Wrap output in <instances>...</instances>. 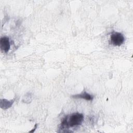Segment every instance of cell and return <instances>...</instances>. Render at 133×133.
<instances>
[{"instance_id":"obj_4","label":"cell","mask_w":133,"mask_h":133,"mask_svg":"<svg viewBox=\"0 0 133 133\" xmlns=\"http://www.w3.org/2000/svg\"><path fill=\"white\" fill-rule=\"evenodd\" d=\"M72 97L74 98L83 99H85V100H88V101L92 100L94 99V96L92 95H90L89 94L86 92V91H84L80 94L73 95L72 96Z\"/></svg>"},{"instance_id":"obj_2","label":"cell","mask_w":133,"mask_h":133,"mask_svg":"<svg viewBox=\"0 0 133 133\" xmlns=\"http://www.w3.org/2000/svg\"><path fill=\"white\" fill-rule=\"evenodd\" d=\"M111 43L114 46H119L123 44L125 41V38L123 34L119 32H114L111 35Z\"/></svg>"},{"instance_id":"obj_5","label":"cell","mask_w":133,"mask_h":133,"mask_svg":"<svg viewBox=\"0 0 133 133\" xmlns=\"http://www.w3.org/2000/svg\"><path fill=\"white\" fill-rule=\"evenodd\" d=\"M3 101H4V108L5 109H7V108H9V107H10L14 102V101H12V100L8 101L6 99H3Z\"/></svg>"},{"instance_id":"obj_1","label":"cell","mask_w":133,"mask_h":133,"mask_svg":"<svg viewBox=\"0 0 133 133\" xmlns=\"http://www.w3.org/2000/svg\"><path fill=\"white\" fill-rule=\"evenodd\" d=\"M84 120V115L78 112L72 113L64 117L60 124L61 128H69L74 127L82 124Z\"/></svg>"},{"instance_id":"obj_6","label":"cell","mask_w":133,"mask_h":133,"mask_svg":"<svg viewBox=\"0 0 133 133\" xmlns=\"http://www.w3.org/2000/svg\"><path fill=\"white\" fill-rule=\"evenodd\" d=\"M37 128V124H35V128H34V130H31L30 132H34V130L36 129V128Z\"/></svg>"},{"instance_id":"obj_3","label":"cell","mask_w":133,"mask_h":133,"mask_svg":"<svg viewBox=\"0 0 133 133\" xmlns=\"http://www.w3.org/2000/svg\"><path fill=\"white\" fill-rule=\"evenodd\" d=\"M0 47L1 50L4 52H7L10 48L9 38L7 36H3L0 39Z\"/></svg>"}]
</instances>
